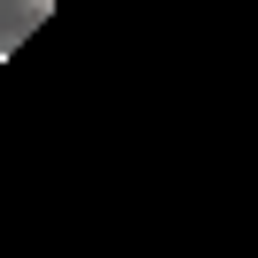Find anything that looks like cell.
<instances>
[{"mask_svg": "<svg viewBox=\"0 0 258 258\" xmlns=\"http://www.w3.org/2000/svg\"><path fill=\"white\" fill-rule=\"evenodd\" d=\"M39 8H47V0H39Z\"/></svg>", "mask_w": 258, "mask_h": 258, "instance_id": "cell-1", "label": "cell"}]
</instances>
